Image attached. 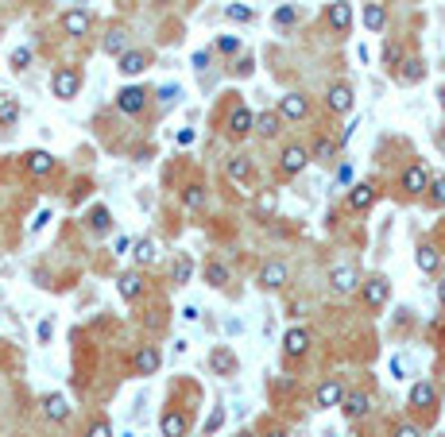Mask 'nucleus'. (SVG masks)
Instances as JSON below:
<instances>
[{
    "label": "nucleus",
    "instance_id": "1",
    "mask_svg": "<svg viewBox=\"0 0 445 437\" xmlns=\"http://www.w3.org/2000/svg\"><path fill=\"white\" fill-rule=\"evenodd\" d=\"M50 89H55V97H59V101L78 97V89H81V74H78L74 66H59V70H55V78H50Z\"/></svg>",
    "mask_w": 445,
    "mask_h": 437
},
{
    "label": "nucleus",
    "instance_id": "2",
    "mask_svg": "<svg viewBox=\"0 0 445 437\" xmlns=\"http://www.w3.org/2000/svg\"><path fill=\"white\" fill-rule=\"evenodd\" d=\"M387 294H391V282H387L384 275H372V279L360 282V298H364L368 306H372V310H379V306H384Z\"/></svg>",
    "mask_w": 445,
    "mask_h": 437
},
{
    "label": "nucleus",
    "instance_id": "3",
    "mask_svg": "<svg viewBox=\"0 0 445 437\" xmlns=\"http://www.w3.org/2000/svg\"><path fill=\"white\" fill-rule=\"evenodd\" d=\"M144 105H148V89H144V86H124L117 93V108H120V113H128V117L144 113Z\"/></svg>",
    "mask_w": 445,
    "mask_h": 437
},
{
    "label": "nucleus",
    "instance_id": "4",
    "mask_svg": "<svg viewBox=\"0 0 445 437\" xmlns=\"http://www.w3.org/2000/svg\"><path fill=\"white\" fill-rule=\"evenodd\" d=\"M287 279H290V271H287L283 260H267L264 267H259V287H264V291H279Z\"/></svg>",
    "mask_w": 445,
    "mask_h": 437
},
{
    "label": "nucleus",
    "instance_id": "5",
    "mask_svg": "<svg viewBox=\"0 0 445 437\" xmlns=\"http://www.w3.org/2000/svg\"><path fill=\"white\" fill-rule=\"evenodd\" d=\"M341 398H345V387H341V379H326V383L314 391V407H317V410L341 407Z\"/></svg>",
    "mask_w": 445,
    "mask_h": 437
},
{
    "label": "nucleus",
    "instance_id": "6",
    "mask_svg": "<svg viewBox=\"0 0 445 437\" xmlns=\"http://www.w3.org/2000/svg\"><path fill=\"white\" fill-rule=\"evenodd\" d=\"M399 186H403L406 194H426V186H430V171H426L422 163H411L403 171V178H399Z\"/></svg>",
    "mask_w": 445,
    "mask_h": 437
},
{
    "label": "nucleus",
    "instance_id": "7",
    "mask_svg": "<svg viewBox=\"0 0 445 437\" xmlns=\"http://www.w3.org/2000/svg\"><path fill=\"white\" fill-rule=\"evenodd\" d=\"M279 117L283 120H306L310 117V101L302 93H287V97L279 101Z\"/></svg>",
    "mask_w": 445,
    "mask_h": 437
},
{
    "label": "nucleus",
    "instance_id": "8",
    "mask_svg": "<svg viewBox=\"0 0 445 437\" xmlns=\"http://www.w3.org/2000/svg\"><path fill=\"white\" fill-rule=\"evenodd\" d=\"M329 282H333L337 294H353L356 287H360V275H356L348 263H341V267H333V271H329Z\"/></svg>",
    "mask_w": 445,
    "mask_h": 437
},
{
    "label": "nucleus",
    "instance_id": "9",
    "mask_svg": "<svg viewBox=\"0 0 445 437\" xmlns=\"http://www.w3.org/2000/svg\"><path fill=\"white\" fill-rule=\"evenodd\" d=\"M89 12L86 8H70L66 16H62V31L66 35H74V39H81V35H89Z\"/></svg>",
    "mask_w": 445,
    "mask_h": 437
},
{
    "label": "nucleus",
    "instance_id": "10",
    "mask_svg": "<svg viewBox=\"0 0 445 437\" xmlns=\"http://www.w3.org/2000/svg\"><path fill=\"white\" fill-rule=\"evenodd\" d=\"M326 20H329L333 31H348L353 28V4H348V0H333L329 12H326Z\"/></svg>",
    "mask_w": 445,
    "mask_h": 437
},
{
    "label": "nucleus",
    "instance_id": "11",
    "mask_svg": "<svg viewBox=\"0 0 445 437\" xmlns=\"http://www.w3.org/2000/svg\"><path fill=\"white\" fill-rule=\"evenodd\" d=\"M306 163H310V151L302 144H287V147H283V171H287V175L306 171Z\"/></svg>",
    "mask_w": 445,
    "mask_h": 437
},
{
    "label": "nucleus",
    "instance_id": "12",
    "mask_svg": "<svg viewBox=\"0 0 445 437\" xmlns=\"http://www.w3.org/2000/svg\"><path fill=\"white\" fill-rule=\"evenodd\" d=\"M233 139H244L248 132H252V113H248L244 105H237L233 113H228V128H225Z\"/></svg>",
    "mask_w": 445,
    "mask_h": 437
},
{
    "label": "nucleus",
    "instance_id": "13",
    "mask_svg": "<svg viewBox=\"0 0 445 437\" xmlns=\"http://www.w3.org/2000/svg\"><path fill=\"white\" fill-rule=\"evenodd\" d=\"M209 368H213V376H237V356L221 344V349L209 352Z\"/></svg>",
    "mask_w": 445,
    "mask_h": 437
},
{
    "label": "nucleus",
    "instance_id": "14",
    "mask_svg": "<svg viewBox=\"0 0 445 437\" xmlns=\"http://www.w3.org/2000/svg\"><path fill=\"white\" fill-rule=\"evenodd\" d=\"M159 360H163V356H159V349L144 344V349H139L136 356H132V368H136L139 376H155V371H159Z\"/></svg>",
    "mask_w": 445,
    "mask_h": 437
},
{
    "label": "nucleus",
    "instance_id": "15",
    "mask_svg": "<svg viewBox=\"0 0 445 437\" xmlns=\"http://www.w3.org/2000/svg\"><path fill=\"white\" fill-rule=\"evenodd\" d=\"M329 108H333V113H348V108H353V86H348V81H337V86H329Z\"/></svg>",
    "mask_w": 445,
    "mask_h": 437
},
{
    "label": "nucleus",
    "instance_id": "16",
    "mask_svg": "<svg viewBox=\"0 0 445 437\" xmlns=\"http://www.w3.org/2000/svg\"><path fill=\"white\" fill-rule=\"evenodd\" d=\"M117 70L124 74V78H136V74H144V70H148V55H144V50H124Z\"/></svg>",
    "mask_w": 445,
    "mask_h": 437
},
{
    "label": "nucleus",
    "instance_id": "17",
    "mask_svg": "<svg viewBox=\"0 0 445 437\" xmlns=\"http://www.w3.org/2000/svg\"><path fill=\"white\" fill-rule=\"evenodd\" d=\"M415 260H418V271H422V275H437V271H442V252H437L434 244H422Z\"/></svg>",
    "mask_w": 445,
    "mask_h": 437
},
{
    "label": "nucleus",
    "instance_id": "18",
    "mask_svg": "<svg viewBox=\"0 0 445 437\" xmlns=\"http://www.w3.org/2000/svg\"><path fill=\"white\" fill-rule=\"evenodd\" d=\"M341 410H345L348 418H364L368 410H372V398H368L364 391H353V395L341 398Z\"/></svg>",
    "mask_w": 445,
    "mask_h": 437
},
{
    "label": "nucleus",
    "instance_id": "19",
    "mask_svg": "<svg viewBox=\"0 0 445 437\" xmlns=\"http://www.w3.org/2000/svg\"><path fill=\"white\" fill-rule=\"evenodd\" d=\"M117 291H120V298H128V302H136L139 294H144V279H139V271H124L117 279Z\"/></svg>",
    "mask_w": 445,
    "mask_h": 437
},
{
    "label": "nucleus",
    "instance_id": "20",
    "mask_svg": "<svg viewBox=\"0 0 445 437\" xmlns=\"http://www.w3.org/2000/svg\"><path fill=\"white\" fill-rule=\"evenodd\" d=\"M252 128H256L259 136H279V132H283V117H279V113H259V117H252Z\"/></svg>",
    "mask_w": 445,
    "mask_h": 437
},
{
    "label": "nucleus",
    "instance_id": "21",
    "mask_svg": "<svg viewBox=\"0 0 445 437\" xmlns=\"http://www.w3.org/2000/svg\"><path fill=\"white\" fill-rule=\"evenodd\" d=\"M23 166H28L31 175H50V171H55V155H50V151H28V155H23Z\"/></svg>",
    "mask_w": 445,
    "mask_h": 437
},
{
    "label": "nucleus",
    "instance_id": "22",
    "mask_svg": "<svg viewBox=\"0 0 445 437\" xmlns=\"http://www.w3.org/2000/svg\"><path fill=\"white\" fill-rule=\"evenodd\" d=\"M43 414H47L50 422H66V418H70L66 395H47V398H43Z\"/></svg>",
    "mask_w": 445,
    "mask_h": 437
},
{
    "label": "nucleus",
    "instance_id": "23",
    "mask_svg": "<svg viewBox=\"0 0 445 437\" xmlns=\"http://www.w3.org/2000/svg\"><path fill=\"white\" fill-rule=\"evenodd\" d=\"M395 74H399V81H403V86H415V81L426 78V66H422V59H403Z\"/></svg>",
    "mask_w": 445,
    "mask_h": 437
},
{
    "label": "nucleus",
    "instance_id": "24",
    "mask_svg": "<svg viewBox=\"0 0 445 437\" xmlns=\"http://www.w3.org/2000/svg\"><path fill=\"white\" fill-rule=\"evenodd\" d=\"M283 349H287V356H306L310 352V333L306 329H290L287 337H283Z\"/></svg>",
    "mask_w": 445,
    "mask_h": 437
},
{
    "label": "nucleus",
    "instance_id": "25",
    "mask_svg": "<svg viewBox=\"0 0 445 437\" xmlns=\"http://www.w3.org/2000/svg\"><path fill=\"white\" fill-rule=\"evenodd\" d=\"M372 202H376V190L368 182H356L353 190H348V209H368Z\"/></svg>",
    "mask_w": 445,
    "mask_h": 437
},
{
    "label": "nucleus",
    "instance_id": "26",
    "mask_svg": "<svg viewBox=\"0 0 445 437\" xmlns=\"http://www.w3.org/2000/svg\"><path fill=\"white\" fill-rule=\"evenodd\" d=\"M384 23H387V8H384V4H376V0L364 4V28L368 31H384Z\"/></svg>",
    "mask_w": 445,
    "mask_h": 437
},
{
    "label": "nucleus",
    "instance_id": "27",
    "mask_svg": "<svg viewBox=\"0 0 445 437\" xmlns=\"http://www.w3.org/2000/svg\"><path fill=\"white\" fill-rule=\"evenodd\" d=\"M434 402H437L434 383H415L411 387V407H434Z\"/></svg>",
    "mask_w": 445,
    "mask_h": 437
},
{
    "label": "nucleus",
    "instance_id": "28",
    "mask_svg": "<svg viewBox=\"0 0 445 437\" xmlns=\"http://www.w3.org/2000/svg\"><path fill=\"white\" fill-rule=\"evenodd\" d=\"M225 175L233 178V182H248V178H252V163H248V155H237V159H228Z\"/></svg>",
    "mask_w": 445,
    "mask_h": 437
},
{
    "label": "nucleus",
    "instance_id": "29",
    "mask_svg": "<svg viewBox=\"0 0 445 437\" xmlns=\"http://www.w3.org/2000/svg\"><path fill=\"white\" fill-rule=\"evenodd\" d=\"M310 159H314V163H333V159H337V144H329V139L326 136H322V139H314V147H310Z\"/></svg>",
    "mask_w": 445,
    "mask_h": 437
},
{
    "label": "nucleus",
    "instance_id": "30",
    "mask_svg": "<svg viewBox=\"0 0 445 437\" xmlns=\"http://www.w3.org/2000/svg\"><path fill=\"white\" fill-rule=\"evenodd\" d=\"M105 50H109V55H124V50H128V31L124 28H112L109 35H105Z\"/></svg>",
    "mask_w": 445,
    "mask_h": 437
},
{
    "label": "nucleus",
    "instance_id": "31",
    "mask_svg": "<svg viewBox=\"0 0 445 437\" xmlns=\"http://www.w3.org/2000/svg\"><path fill=\"white\" fill-rule=\"evenodd\" d=\"M206 282L209 287H228V267L221 260H209L206 263Z\"/></svg>",
    "mask_w": 445,
    "mask_h": 437
},
{
    "label": "nucleus",
    "instance_id": "32",
    "mask_svg": "<svg viewBox=\"0 0 445 437\" xmlns=\"http://www.w3.org/2000/svg\"><path fill=\"white\" fill-rule=\"evenodd\" d=\"M186 434V414H163V437H182Z\"/></svg>",
    "mask_w": 445,
    "mask_h": 437
},
{
    "label": "nucleus",
    "instance_id": "33",
    "mask_svg": "<svg viewBox=\"0 0 445 437\" xmlns=\"http://www.w3.org/2000/svg\"><path fill=\"white\" fill-rule=\"evenodd\" d=\"M182 202H186L190 209H206V186H198V182H190L186 190H182Z\"/></svg>",
    "mask_w": 445,
    "mask_h": 437
},
{
    "label": "nucleus",
    "instance_id": "34",
    "mask_svg": "<svg viewBox=\"0 0 445 437\" xmlns=\"http://www.w3.org/2000/svg\"><path fill=\"white\" fill-rule=\"evenodd\" d=\"M426 197H430V205H437V209H445V175L430 178V186H426Z\"/></svg>",
    "mask_w": 445,
    "mask_h": 437
},
{
    "label": "nucleus",
    "instance_id": "35",
    "mask_svg": "<svg viewBox=\"0 0 445 437\" xmlns=\"http://www.w3.org/2000/svg\"><path fill=\"white\" fill-rule=\"evenodd\" d=\"M89 229H93V233H109V229H112V221H109V209H105V205H97V209L89 213Z\"/></svg>",
    "mask_w": 445,
    "mask_h": 437
},
{
    "label": "nucleus",
    "instance_id": "36",
    "mask_svg": "<svg viewBox=\"0 0 445 437\" xmlns=\"http://www.w3.org/2000/svg\"><path fill=\"white\" fill-rule=\"evenodd\" d=\"M20 120V105L12 97H0V124H16Z\"/></svg>",
    "mask_w": 445,
    "mask_h": 437
},
{
    "label": "nucleus",
    "instance_id": "37",
    "mask_svg": "<svg viewBox=\"0 0 445 437\" xmlns=\"http://www.w3.org/2000/svg\"><path fill=\"white\" fill-rule=\"evenodd\" d=\"M190 271H194L190 255H178V260H175V282H178V287H182V282H190Z\"/></svg>",
    "mask_w": 445,
    "mask_h": 437
},
{
    "label": "nucleus",
    "instance_id": "38",
    "mask_svg": "<svg viewBox=\"0 0 445 437\" xmlns=\"http://www.w3.org/2000/svg\"><path fill=\"white\" fill-rule=\"evenodd\" d=\"M295 20H298V8H295V4H283V8L275 12V28H290Z\"/></svg>",
    "mask_w": 445,
    "mask_h": 437
},
{
    "label": "nucleus",
    "instance_id": "39",
    "mask_svg": "<svg viewBox=\"0 0 445 437\" xmlns=\"http://www.w3.org/2000/svg\"><path fill=\"white\" fill-rule=\"evenodd\" d=\"M132 255H136V263H151V260H155V244H151V240H136V252H132Z\"/></svg>",
    "mask_w": 445,
    "mask_h": 437
},
{
    "label": "nucleus",
    "instance_id": "40",
    "mask_svg": "<svg viewBox=\"0 0 445 437\" xmlns=\"http://www.w3.org/2000/svg\"><path fill=\"white\" fill-rule=\"evenodd\" d=\"M31 66V47H16L12 50V70H28Z\"/></svg>",
    "mask_w": 445,
    "mask_h": 437
},
{
    "label": "nucleus",
    "instance_id": "41",
    "mask_svg": "<svg viewBox=\"0 0 445 437\" xmlns=\"http://www.w3.org/2000/svg\"><path fill=\"white\" fill-rule=\"evenodd\" d=\"M256 213H259V217H264V213H275V190H267V194L256 197Z\"/></svg>",
    "mask_w": 445,
    "mask_h": 437
},
{
    "label": "nucleus",
    "instance_id": "42",
    "mask_svg": "<svg viewBox=\"0 0 445 437\" xmlns=\"http://www.w3.org/2000/svg\"><path fill=\"white\" fill-rule=\"evenodd\" d=\"M384 62H387V70H399V62H403V50L387 43V50H384Z\"/></svg>",
    "mask_w": 445,
    "mask_h": 437
},
{
    "label": "nucleus",
    "instance_id": "43",
    "mask_svg": "<svg viewBox=\"0 0 445 437\" xmlns=\"http://www.w3.org/2000/svg\"><path fill=\"white\" fill-rule=\"evenodd\" d=\"M225 16H228V20H240V23H248V20H252V12H248L244 4H228V12H225Z\"/></svg>",
    "mask_w": 445,
    "mask_h": 437
},
{
    "label": "nucleus",
    "instance_id": "44",
    "mask_svg": "<svg viewBox=\"0 0 445 437\" xmlns=\"http://www.w3.org/2000/svg\"><path fill=\"white\" fill-rule=\"evenodd\" d=\"M217 50H221V55H237V50H240V39H233V35H225V39L217 43Z\"/></svg>",
    "mask_w": 445,
    "mask_h": 437
},
{
    "label": "nucleus",
    "instance_id": "45",
    "mask_svg": "<svg viewBox=\"0 0 445 437\" xmlns=\"http://www.w3.org/2000/svg\"><path fill=\"white\" fill-rule=\"evenodd\" d=\"M86 437H112V426H109V422H93Z\"/></svg>",
    "mask_w": 445,
    "mask_h": 437
},
{
    "label": "nucleus",
    "instance_id": "46",
    "mask_svg": "<svg viewBox=\"0 0 445 437\" xmlns=\"http://www.w3.org/2000/svg\"><path fill=\"white\" fill-rule=\"evenodd\" d=\"M221 422H225V410H213V418H209V422H206V434H217V429H221Z\"/></svg>",
    "mask_w": 445,
    "mask_h": 437
},
{
    "label": "nucleus",
    "instance_id": "47",
    "mask_svg": "<svg viewBox=\"0 0 445 437\" xmlns=\"http://www.w3.org/2000/svg\"><path fill=\"white\" fill-rule=\"evenodd\" d=\"M395 437H422V429H418V426H399Z\"/></svg>",
    "mask_w": 445,
    "mask_h": 437
},
{
    "label": "nucleus",
    "instance_id": "48",
    "mask_svg": "<svg viewBox=\"0 0 445 437\" xmlns=\"http://www.w3.org/2000/svg\"><path fill=\"white\" fill-rule=\"evenodd\" d=\"M194 66H201V70L209 66V50H198V55H194Z\"/></svg>",
    "mask_w": 445,
    "mask_h": 437
},
{
    "label": "nucleus",
    "instance_id": "49",
    "mask_svg": "<svg viewBox=\"0 0 445 437\" xmlns=\"http://www.w3.org/2000/svg\"><path fill=\"white\" fill-rule=\"evenodd\" d=\"M403 368H406V364H403V356H391V371H395L399 379H403Z\"/></svg>",
    "mask_w": 445,
    "mask_h": 437
},
{
    "label": "nucleus",
    "instance_id": "50",
    "mask_svg": "<svg viewBox=\"0 0 445 437\" xmlns=\"http://www.w3.org/2000/svg\"><path fill=\"white\" fill-rule=\"evenodd\" d=\"M47 221H50V213H47V209H43V213L35 217V224H31V229H35V233H39V229H43V224H47Z\"/></svg>",
    "mask_w": 445,
    "mask_h": 437
},
{
    "label": "nucleus",
    "instance_id": "51",
    "mask_svg": "<svg viewBox=\"0 0 445 437\" xmlns=\"http://www.w3.org/2000/svg\"><path fill=\"white\" fill-rule=\"evenodd\" d=\"M437 302H442V306H445V279L437 282Z\"/></svg>",
    "mask_w": 445,
    "mask_h": 437
},
{
    "label": "nucleus",
    "instance_id": "52",
    "mask_svg": "<svg viewBox=\"0 0 445 437\" xmlns=\"http://www.w3.org/2000/svg\"><path fill=\"white\" fill-rule=\"evenodd\" d=\"M442 105H445V89H442Z\"/></svg>",
    "mask_w": 445,
    "mask_h": 437
},
{
    "label": "nucleus",
    "instance_id": "53",
    "mask_svg": "<svg viewBox=\"0 0 445 437\" xmlns=\"http://www.w3.org/2000/svg\"><path fill=\"white\" fill-rule=\"evenodd\" d=\"M271 437H287V434H271Z\"/></svg>",
    "mask_w": 445,
    "mask_h": 437
},
{
    "label": "nucleus",
    "instance_id": "54",
    "mask_svg": "<svg viewBox=\"0 0 445 437\" xmlns=\"http://www.w3.org/2000/svg\"><path fill=\"white\" fill-rule=\"evenodd\" d=\"M240 437H252V434H240Z\"/></svg>",
    "mask_w": 445,
    "mask_h": 437
}]
</instances>
